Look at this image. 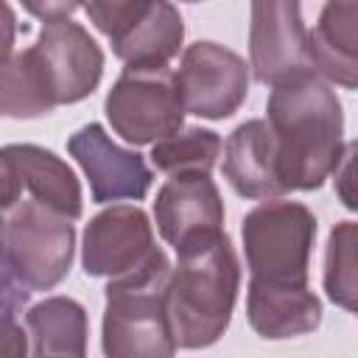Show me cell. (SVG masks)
Returning <instances> with one entry per match:
<instances>
[{
	"instance_id": "6da1fadb",
	"label": "cell",
	"mask_w": 358,
	"mask_h": 358,
	"mask_svg": "<svg viewBox=\"0 0 358 358\" xmlns=\"http://www.w3.org/2000/svg\"><path fill=\"white\" fill-rule=\"evenodd\" d=\"M266 112L285 193L322 187L347 148L344 112L333 87L316 73H305L271 87Z\"/></svg>"
},
{
	"instance_id": "7a4b0ae2",
	"label": "cell",
	"mask_w": 358,
	"mask_h": 358,
	"mask_svg": "<svg viewBox=\"0 0 358 358\" xmlns=\"http://www.w3.org/2000/svg\"><path fill=\"white\" fill-rule=\"evenodd\" d=\"M241 266L227 238L179 255L168 280V319L182 350H204L229 327L238 299Z\"/></svg>"
},
{
	"instance_id": "3957f363",
	"label": "cell",
	"mask_w": 358,
	"mask_h": 358,
	"mask_svg": "<svg viewBox=\"0 0 358 358\" xmlns=\"http://www.w3.org/2000/svg\"><path fill=\"white\" fill-rule=\"evenodd\" d=\"M171 260L159 252L134 274L109 280L101 327L106 358H173L176 338L168 319Z\"/></svg>"
},
{
	"instance_id": "277c9868",
	"label": "cell",
	"mask_w": 358,
	"mask_h": 358,
	"mask_svg": "<svg viewBox=\"0 0 358 358\" xmlns=\"http://www.w3.org/2000/svg\"><path fill=\"white\" fill-rule=\"evenodd\" d=\"M0 243L11 277L25 291H50L70 271L76 229L62 213L20 199L0 215Z\"/></svg>"
},
{
	"instance_id": "5b68a950",
	"label": "cell",
	"mask_w": 358,
	"mask_h": 358,
	"mask_svg": "<svg viewBox=\"0 0 358 358\" xmlns=\"http://www.w3.org/2000/svg\"><path fill=\"white\" fill-rule=\"evenodd\" d=\"M25 8L42 20L39 39L28 50L53 103L84 101L101 81L103 53L90 31L73 20L81 3H25Z\"/></svg>"
},
{
	"instance_id": "8992f818",
	"label": "cell",
	"mask_w": 358,
	"mask_h": 358,
	"mask_svg": "<svg viewBox=\"0 0 358 358\" xmlns=\"http://www.w3.org/2000/svg\"><path fill=\"white\" fill-rule=\"evenodd\" d=\"M243 255L252 280L308 285L316 218L299 201L268 199L243 215Z\"/></svg>"
},
{
	"instance_id": "52a82bcc",
	"label": "cell",
	"mask_w": 358,
	"mask_h": 358,
	"mask_svg": "<svg viewBox=\"0 0 358 358\" xmlns=\"http://www.w3.org/2000/svg\"><path fill=\"white\" fill-rule=\"evenodd\" d=\"M81 11L109 36L112 53L134 70L168 67L185 39V22L176 6L157 0H106L84 3Z\"/></svg>"
},
{
	"instance_id": "ba28073f",
	"label": "cell",
	"mask_w": 358,
	"mask_h": 358,
	"mask_svg": "<svg viewBox=\"0 0 358 358\" xmlns=\"http://www.w3.org/2000/svg\"><path fill=\"white\" fill-rule=\"evenodd\" d=\"M103 109L115 134H120L131 145L159 143L176 134L185 120V109L171 67H126L120 78L112 84Z\"/></svg>"
},
{
	"instance_id": "9c48e42d",
	"label": "cell",
	"mask_w": 358,
	"mask_h": 358,
	"mask_svg": "<svg viewBox=\"0 0 358 358\" xmlns=\"http://www.w3.org/2000/svg\"><path fill=\"white\" fill-rule=\"evenodd\" d=\"M173 78L182 109L207 120L229 117L241 109L249 92L246 62L235 50L215 42H193L182 53Z\"/></svg>"
},
{
	"instance_id": "30bf717a",
	"label": "cell",
	"mask_w": 358,
	"mask_h": 358,
	"mask_svg": "<svg viewBox=\"0 0 358 358\" xmlns=\"http://www.w3.org/2000/svg\"><path fill=\"white\" fill-rule=\"evenodd\" d=\"M159 252L148 215L134 204H115L90 218L84 229L81 266L90 277L117 280L134 274Z\"/></svg>"
},
{
	"instance_id": "8fae6325",
	"label": "cell",
	"mask_w": 358,
	"mask_h": 358,
	"mask_svg": "<svg viewBox=\"0 0 358 358\" xmlns=\"http://www.w3.org/2000/svg\"><path fill=\"white\" fill-rule=\"evenodd\" d=\"M249 53V67L260 84L277 87L305 73H313L302 8L288 0L252 3Z\"/></svg>"
},
{
	"instance_id": "7c38bea8",
	"label": "cell",
	"mask_w": 358,
	"mask_h": 358,
	"mask_svg": "<svg viewBox=\"0 0 358 358\" xmlns=\"http://www.w3.org/2000/svg\"><path fill=\"white\" fill-rule=\"evenodd\" d=\"M159 235L176 255L213 243L224 235V201L210 176H171L154 201Z\"/></svg>"
},
{
	"instance_id": "4fadbf2b",
	"label": "cell",
	"mask_w": 358,
	"mask_h": 358,
	"mask_svg": "<svg viewBox=\"0 0 358 358\" xmlns=\"http://www.w3.org/2000/svg\"><path fill=\"white\" fill-rule=\"evenodd\" d=\"M70 157L90 179V193L98 204L143 199L151 187V168L137 151L120 148L101 123H87L67 140Z\"/></svg>"
},
{
	"instance_id": "5bb4252c",
	"label": "cell",
	"mask_w": 358,
	"mask_h": 358,
	"mask_svg": "<svg viewBox=\"0 0 358 358\" xmlns=\"http://www.w3.org/2000/svg\"><path fill=\"white\" fill-rule=\"evenodd\" d=\"M224 176L243 199H277L285 193L277 173L274 137L266 120L241 123L224 145Z\"/></svg>"
},
{
	"instance_id": "9a60e30c",
	"label": "cell",
	"mask_w": 358,
	"mask_h": 358,
	"mask_svg": "<svg viewBox=\"0 0 358 358\" xmlns=\"http://www.w3.org/2000/svg\"><path fill=\"white\" fill-rule=\"evenodd\" d=\"M246 319L263 338H294L319 327L322 302L308 285H280L249 280Z\"/></svg>"
},
{
	"instance_id": "2e32d148",
	"label": "cell",
	"mask_w": 358,
	"mask_h": 358,
	"mask_svg": "<svg viewBox=\"0 0 358 358\" xmlns=\"http://www.w3.org/2000/svg\"><path fill=\"white\" fill-rule=\"evenodd\" d=\"M313 73L344 90L358 84V3H327L313 31H308Z\"/></svg>"
},
{
	"instance_id": "e0dca14e",
	"label": "cell",
	"mask_w": 358,
	"mask_h": 358,
	"mask_svg": "<svg viewBox=\"0 0 358 358\" xmlns=\"http://www.w3.org/2000/svg\"><path fill=\"white\" fill-rule=\"evenodd\" d=\"M6 154L20 173L22 190H28L34 201L62 213L70 221L81 215V185L62 157L31 143L6 145Z\"/></svg>"
},
{
	"instance_id": "ac0fdd59",
	"label": "cell",
	"mask_w": 358,
	"mask_h": 358,
	"mask_svg": "<svg viewBox=\"0 0 358 358\" xmlns=\"http://www.w3.org/2000/svg\"><path fill=\"white\" fill-rule=\"evenodd\" d=\"M31 358H87V310L70 296H48L25 313Z\"/></svg>"
},
{
	"instance_id": "d6986e66",
	"label": "cell",
	"mask_w": 358,
	"mask_h": 358,
	"mask_svg": "<svg viewBox=\"0 0 358 358\" xmlns=\"http://www.w3.org/2000/svg\"><path fill=\"white\" fill-rule=\"evenodd\" d=\"M221 137L210 129L190 126L179 129L176 134L154 143L151 148V162L157 171L168 176H210L221 157Z\"/></svg>"
},
{
	"instance_id": "ffe728a7",
	"label": "cell",
	"mask_w": 358,
	"mask_h": 358,
	"mask_svg": "<svg viewBox=\"0 0 358 358\" xmlns=\"http://www.w3.org/2000/svg\"><path fill=\"white\" fill-rule=\"evenodd\" d=\"M56 103L31 59V50L11 53L0 64V112L8 117H42L53 112Z\"/></svg>"
},
{
	"instance_id": "44dd1931",
	"label": "cell",
	"mask_w": 358,
	"mask_h": 358,
	"mask_svg": "<svg viewBox=\"0 0 358 358\" xmlns=\"http://www.w3.org/2000/svg\"><path fill=\"white\" fill-rule=\"evenodd\" d=\"M355 243H358L355 224L341 221L333 227L327 252H324V291H327L330 302H336L344 310H355V294H358Z\"/></svg>"
},
{
	"instance_id": "7402d4cb",
	"label": "cell",
	"mask_w": 358,
	"mask_h": 358,
	"mask_svg": "<svg viewBox=\"0 0 358 358\" xmlns=\"http://www.w3.org/2000/svg\"><path fill=\"white\" fill-rule=\"evenodd\" d=\"M20 199H22L20 173H17L14 162H11V157L6 154V148H0V215L6 210H11Z\"/></svg>"
},
{
	"instance_id": "603a6c76",
	"label": "cell",
	"mask_w": 358,
	"mask_h": 358,
	"mask_svg": "<svg viewBox=\"0 0 358 358\" xmlns=\"http://www.w3.org/2000/svg\"><path fill=\"white\" fill-rule=\"evenodd\" d=\"M352 154H355V145L350 143L347 148H344V154H341V162L336 165V187H338V196H341V201H344V207H355V201H352Z\"/></svg>"
},
{
	"instance_id": "cb8c5ba5",
	"label": "cell",
	"mask_w": 358,
	"mask_h": 358,
	"mask_svg": "<svg viewBox=\"0 0 358 358\" xmlns=\"http://www.w3.org/2000/svg\"><path fill=\"white\" fill-rule=\"evenodd\" d=\"M14 36H17V17H14V8L0 0V64L11 56Z\"/></svg>"
},
{
	"instance_id": "d4e9b609",
	"label": "cell",
	"mask_w": 358,
	"mask_h": 358,
	"mask_svg": "<svg viewBox=\"0 0 358 358\" xmlns=\"http://www.w3.org/2000/svg\"><path fill=\"white\" fill-rule=\"evenodd\" d=\"M0 282H3V285H20V282L11 277L8 266H6V257H3V243H0Z\"/></svg>"
}]
</instances>
